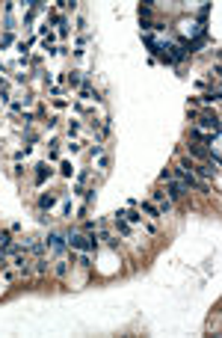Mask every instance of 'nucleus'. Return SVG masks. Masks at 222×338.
<instances>
[{"label":"nucleus","mask_w":222,"mask_h":338,"mask_svg":"<svg viewBox=\"0 0 222 338\" xmlns=\"http://www.w3.org/2000/svg\"><path fill=\"white\" fill-rule=\"evenodd\" d=\"M65 243H68L71 249H83V252H92V249L98 246V240H95V237H89V234H80V231H71V234L65 237Z\"/></svg>","instance_id":"1"},{"label":"nucleus","mask_w":222,"mask_h":338,"mask_svg":"<svg viewBox=\"0 0 222 338\" xmlns=\"http://www.w3.org/2000/svg\"><path fill=\"white\" fill-rule=\"evenodd\" d=\"M199 125H202V128H208L211 134H220V116H217V113L205 110L202 116H199Z\"/></svg>","instance_id":"2"},{"label":"nucleus","mask_w":222,"mask_h":338,"mask_svg":"<svg viewBox=\"0 0 222 338\" xmlns=\"http://www.w3.org/2000/svg\"><path fill=\"white\" fill-rule=\"evenodd\" d=\"M48 246H51V252H54V255H62L68 243H65V237H62L59 231H51V237H48Z\"/></svg>","instance_id":"3"},{"label":"nucleus","mask_w":222,"mask_h":338,"mask_svg":"<svg viewBox=\"0 0 222 338\" xmlns=\"http://www.w3.org/2000/svg\"><path fill=\"white\" fill-rule=\"evenodd\" d=\"M166 184H169V196H172V199H181V196H187V190H190L184 181H175V178H169Z\"/></svg>","instance_id":"4"},{"label":"nucleus","mask_w":222,"mask_h":338,"mask_svg":"<svg viewBox=\"0 0 222 338\" xmlns=\"http://www.w3.org/2000/svg\"><path fill=\"white\" fill-rule=\"evenodd\" d=\"M154 202L160 205V211H163V214H166V211H172V202L166 199V193H154Z\"/></svg>","instance_id":"5"},{"label":"nucleus","mask_w":222,"mask_h":338,"mask_svg":"<svg viewBox=\"0 0 222 338\" xmlns=\"http://www.w3.org/2000/svg\"><path fill=\"white\" fill-rule=\"evenodd\" d=\"M190 152H193V155H199V158H208V155H205V149H202L199 143H190Z\"/></svg>","instance_id":"6"},{"label":"nucleus","mask_w":222,"mask_h":338,"mask_svg":"<svg viewBox=\"0 0 222 338\" xmlns=\"http://www.w3.org/2000/svg\"><path fill=\"white\" fill-rule=\"evenodd\" d=\"M68 273V264L65 261H56V276H65Z\"/></svg>","instance_id":"7"},{"label":"nucleus","mask_w":222,"mask_h":338,"mask_svg":"<svg viewBox=\"0 0 222 338\" xmlns=\"http://www.w3.org/2000/svg\"><path fill=\"white\" fill-rule=\"evenodd\" d=\"M68 83L77 86V83H80V71H71V74H68Z\"/></svg>","instance_id":"8"},{"label":"nucleus","mask_w":222,"mask_h":338,"mask_svg":"<svg viewBox=\"0 0 222 338\" xmlns=\"http://www.w3.org/2000/svg\"><path fill=\"white\" fill-rule=\"evenodd\" d=\"M39 205H42V208H51V205H54V196H42Z\"/></svg>","instance_id":"9"},{"label":"nucleus","mask_w":222,"mask_h":338,"mask_svg":"<svg viewBox=\"0 0 222 338\" xmlns=\"http://www.w3.org/2000/svg\"><path fill=\"white\" fill-rule=\"evenodd\" d=\"M121 217H127V220H130V223H139V220H142V217H139V214H136V211H130V214H121Z\"/></svg>","instance_id":"10"}]
</instances>
